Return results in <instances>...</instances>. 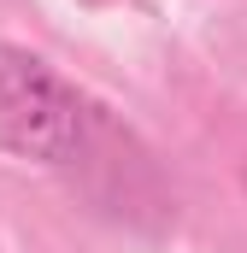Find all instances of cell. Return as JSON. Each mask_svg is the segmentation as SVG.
Returning a JSON list of instances; mask_svg holds the SVG:
<instances>
[{"label":"cell","instance_id":"6da1fadb","mask_svg":"<svg viewBox=\"0 0 247 253\" xmlns=\"http://www.w3.org/2000/svg\"><path fill=\"white\" fill-rule=\"evenodd\" d=\"M88 147V100L30 47L0 42V159L77 165Z\"/></svg>","mask_w":247,"mask_h":253},{"label":"cell","instance_id":"7a4b0ae2","mask_svg":"<svg viewBox=\"0 0 247 253\" xmlns=\"http://www.w3.org/2000/svg\"><path fill=\"white\" fill-rule=\"evenodd\" d=\"M242 189H247V171H242Z\"/></svg>","mask_w":247,"mask_h":253}]
</instances>
